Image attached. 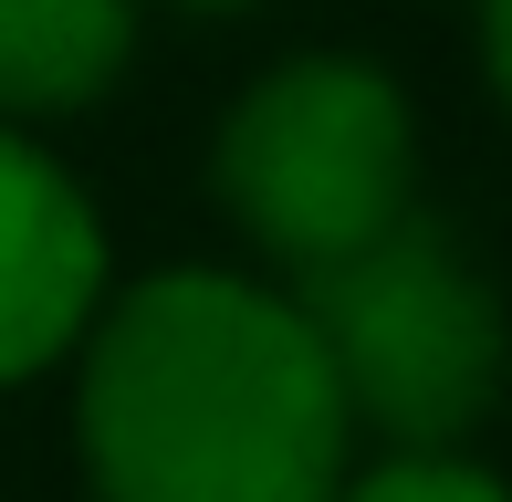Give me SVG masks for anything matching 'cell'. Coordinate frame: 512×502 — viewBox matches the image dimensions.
I'll list each match as a JSON object with an SVG mask.
<instances>
[{
	"label": "cell",
	"instance_id": "1",
	"mask_svg": "<svg viewBox=\"0 0 512 502\" xmlns=\"http://www.w3.org/2000/svg\"><path fill=\"white\" fill-rule=\"evenodd\" d=\"M74 429L105 502H335L356 450L304 304L241 272H147L95 304Z\"/></svg>",
	"mask_w": 512,
	"mask_h": 502
},
{
	"label": "cell",
	"instance_id": "2",
	"mask_svg": "<svg viewBox=\"0 0 512 502\" xmlns=\"http://www.w3.org/2000/svg\"><path fill=\"white\" fill-rule=\"evenodd\" d=\"M293 304L335 356L345 419L387 450H460L512 387V314L492 272L418 210L293 272Z\"/></svg>",
	"mask_w": 512,
	"mask_h": 502
},
{
	"label": "cell",
	"instance_id": "3",
	"mask_svg": "<svg viewBox=\"0 0 512 502\" xmlns=\"http://www.w3.org/2000/svg\"><path fill=\"white\" fill-rule=\"evenodd\" d=\"M209 189L283 272H314L418 210V116L366 53H293L220 116Z\"/></svg>",
	"mask_w": 512,
	"mask_h": 502
},
{
	"label": "cell",
	"instance_id": "4",
	"mask_svg": "<svg viewBox=\"0 0 512 502\" xmlns=\"http://www.w3.org/2000/svg\"><path fill=\"white\" fill-rule=\"evenodd\" d=\"M105 304V220L32 136L0 126V387L84 346Z\"/></svg>",
	"mask_w": 512,
	"mask_h": 502
},
{
	"label": "cell",
	"instance_id": "5",
	"mask_svg": "<svg viewBox=\"0 0 512 502\" xmlns=\"http://www.w3.org/2000/svg\"><path fill=\"white\" fill-rule=\"evenodd\" d=\"M136 53V0H0V116H84Z\"/></svg>",
	"mask_w": 512,
	"mask_h": 502
},
{
	"label": "cell",
	"instance_id": "6",
	"mask_svg": "<svg viewBox=\"0 0 512 502\" xmlns=\"http://www.w3.org/2000/svg\"><path fill=\"white\" fill-rule=\"evenodd\" d=\"M335 502H512V482L471 450H387L377 471H345Z\"/></svg>",
	"mask_w": 512,
	"mask_h": 502
},
{
	"label": "cell",
	"instance_id": "7",
	"mask_svg": "<svg viewBox=\"0 0 512 502\" xmlns=\"http://www.w3.org/2000/svg\"><path fill=\"white\" fill-rule=\"evenodd\" d=\"M481 74H492V95L512 116V0H481Z\"/></svg>",
	"mask_w": 512,
	"mask_h": 502
},
{
	"label": "cell",
	"instance_id": "8",
	"mask_svg": "<svg viewBox=\"0 0 512 502\" xmlns=\"http://www.w3.org/2000/svg\"><path fill=\"white\" fill-rule=\"evenodd\" d=\"M178 11H251V0H178Z\"/></svg>",
	"mask_w": 512,
	"mask_h": 502
}]
</instances>
